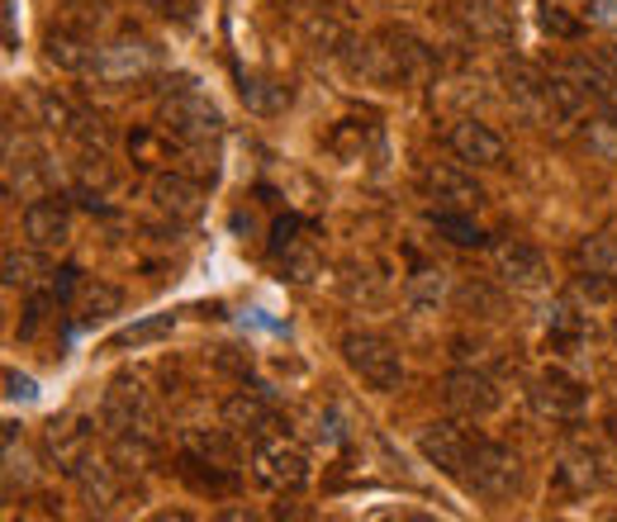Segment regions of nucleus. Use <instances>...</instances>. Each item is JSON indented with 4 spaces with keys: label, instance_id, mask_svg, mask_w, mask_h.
Instances as JSON below:
<instances>
[{
    "label": "nucleus",
    "instance_id": "nucleus-1",
    "mask_svg": "<svg viewBox=\"0 0 617 522\" xmlns=\"http://www.w3.org/2000/svg\"><path fill=\"white\" fill-rule=\"evenodd\" d=\"M157 124H162L166 138L186 142V148H205V142H214V138L223 134L219 104L209 100L205 90H195V86L166 90L162 104H157Z\"/></svg>",
    "mask_w": 617,
    "mask_h": 522
},
{
    "label": "nucleus",
    "instance_id": "nucleus-2",
    "mask_svg": "<svg viewBox=\"0 0 617 522\" xmlns=\"http://www.w3.org/2000/svg\"><path fill=\"white\" fill-rule=\"evenodd\" d=\"M157 67H162V52H157L152 38L120 34V38H110V44L96 48L90 76H96L100 86H134V82H148Z\"/></svg>",
    "mask_w": 617,
    "mask_h": 522
},
{
    "label": "nucleus",
    "instance_id": "nucleus-3",
    "mask_svg": "<svg viewBox=\"0 0 617 522\" xmlns=\"http://www.w3.org/2000/svg\"><path fill=\"white\" fill-rule=\"evenodd\" d=\"M104 423L114 437H138V442H162V413H157L152 395L134 381H114L104 395Z\"/></svg>",
    "mask_w": 617,
    "mask_h": 522
},
{
    "label": "nucleus",
    "instance_id": "nucleus-4",
    "mask_svg": "<svg viewBox=\"0 0 617 522\" xmlns=\"http://www.w3.org/2000/svg\"><path fill=\"white\" fill-rule=\"evenodd\" d=\"M343 361L351 365V375H361L375 395H395L404 385V361H399V347L385 343L375 333H347L343 337Z\"/></svg>",
    "mask_w": 617,
    "mask_h": 522
},
{
    "label": "nucleus",
    "instance_id": "nucleus-5",
    "mask_svg": "<svg viewBox=\"0 0 617 522\" xmlns=\"http://www.w3.org/2000/svg\"><path fill=\"white\" fill-rule=\"evenodd\" d=\"M252 475L267 489H305L309 485V451L285 433L261 437L252 451Z\"/></svg>",
    "mask_w": 617,
    "mask_h": 522
},
{
    "label": "nucleus",
    "instance_id": "nucleus-6",
    "mask_svg": "<svg viewBox=\"0 0 617 522\" xmlns=\"http://www.w3.org/2000/svg\"><path fill=\"white\" fill-rule=\"evenodd\" d=\"M466 485L484 494V499H514L522 485V461L518 451H508L504 442H476V456H470Z\"/></svg>",
    "mask_w": 617,
    "mask_h": 522
},
{
    "label": "nucleus",
    "instance_id": "nucleus-7",
    "mask_svg": "<svg viewBox=\"0 0 617 522\" xmlns=\"http://www.w3.org/2000/svg\"><path fill=\"white\" fill-rule=\"evenodd\" d=\"M418 451H423V461L437 465L446 480H466L470 456H476V437H470L456 418H442V423H428L423 433H418Z\"/></svg>",
    "mask_w": 617,
    "mask_h": 522
},
{
    "label": "nucleus",
    "instance_id": "nucleus-8",
    "mask_svg": "<svg viewBox=\"0 0 617 522\" xmlns=\"http://www.w3.org/2000/svg\"><path fill=\"white\" fill-rule=\"evenodd\" d=\"M528 403L536 409V418H551V423H580L584 413V385L575 381V375H566L560 365H551V371H542L528 389Z\"/></svg>",
    "mask_w": 617,
    "mask_h": 522
},
{
    "label": "nucleus",
    "instance_id": "nucleus-9",
    "mask_svg": "<svg viewBox=\"0 0 617 522\" xmlns=\"http://www.w3.org/2000/svg\"><path fill=\"white\" fill-rule=\"evenodd\" d=\"M442 399H446V409H452L456 418H490L498 403H504L498 385L484 371H470V365H461V371L446 375Z\"/></svg>",
    "mask_w": 617,
    "mask_h": 522
},
{
    "label": "nucleus",
    "instance_id": "nucleus-10",
    "mask_svg": "<svg viewBox=\"0 0 617 522\" xmlns=\"http://www.w3.org/2000/svg\"><path fill=\"white\" fill-rule=\"evenodd\" d=\"M223 427H233L247 442L275 437L281 433V413H275L271 395H257V389H238V395L223 399Z\"/></svg>",
    "mask_w": 617,
    "mask_h": 522
},
{
    "label": "nucleus",
    "instance_id": "nucleus-11",
    "mask_svg": "<svg viewBox=\"0 0 617 522\" xmlns=\"http://www.w3.org/2000/svg\"><path fill=\"white\" fill-rule=\"evenodd\" d=\"M494 266H498V276H504V285H514V290H522V295H536V290H546L551 285L546 257L528 243H498L494 247Z\"/></svg>",
    "mask_w": 617,
    "mask_h": 522
},
{
    "label": "nucleus",
    "instance_id": "nucleus-12",
    "mask_svg": "<svg viewBox=\"0 0 617 522\" xmlns=\"http://www.w3.org/2000/svg\"><path fill=\"white\" fill-rule=\"evenodd\" d=\"M24 238L38 252H58L62 243L72 238V214L58 195H38V200L24 204Z\"/></svg>",
    "mask_w": 617,
    "mask_h": 522
},
{
    "label": "nucleus",
    "instance_id": "nucleus-13",
    "mask_svg": "<svg viewBox=\"0 0 617 522\" xmlns=\"http://www.w3.org/2000/svg\"><path fill=\"white\" fill-rule=\"evenodd\" d=\"M446 142H452V152L470 166H504V157H508V142L480 120H456Z\"/></svg>",
    "mask_w": 617,
    "mask_h": 522
},
{
    "label": "nucleus",
    "instance_id": "nucleus-14",
    "mask_svg": "<svg viewBox=\"0 0 617 522\" xmlns=\"http://www.w3.org/2000/svg\"><path fill=\"white\" fill-rule=\"evenodd\" d=\"M418 186H423L428 200H437V209H476V204H484V190L476 186V176L456 172V166H446V162H432Z\"/></svg>",
    "mask_w": 617,
    "mask_h": 522
},
{
    "label": "nucleus",
    "instance_id": "nucleus-15",
    "mask_svg": "<svg viewBox=\"0 0 617 522\" xmlns=\"http://www.w3.org/2000/svg\"><path fill=\"white\" fill-rule=\"evenodd\" d=\"M152 204L162 209L166 219H200L205 186L181 172H162V176H152Z\"/></svg>",
    "mask_w": 617,
    "mask_h": 522
},
{
    "label": "nucleus",
    "instance_id": "nucleus-16",
    "mask_svg": "<svg viewBox=\"0 0 617 522\" xmlns=\"http://www.w3.org/2000/svg\"><path fill=\"white\" fill-rule=\"evenodd\" d=\"M44 447L52 456V465L76 475V465L90 456V433L76 423V418H52V423L44 427Z\"/></svg>",
    "mask_w": 617,
    "mask_h": 522
},
{
    "label": "nucleus",
    "instance_id": "nucleus-17",
    "mask_svg": "<svg viewBox=\"0 0 617 522\" xmlns=\"http://www.w3.org/2000/svg\"><path fill=\"white\" fill-rule=\"evenodd\" d=\"M72 480L82 485L86 504H90V508H100V513H104V508H110L114 499H120V465L104 461V456H96V451H90L86 461L76 465V475H72Z\"/></svg>",
    "mask_w": 617,
    "mask_h": 522
},
{
    "label": "nucleus",
    "instance_id": "nucleus-18",
    "mask_svg": "<svg viewBox=\"0 0 617 522\" xmlns=\"http://www.w3.org/2000/svg\"><path fill=\"white\" fill-rule=\"evenodd\" d=\"M96 48L100 44H90V38L76 34V29H52L48 44H44V58L52 62V67H62V72H90Z\"/></svg>",
    "mask_w": 617,
    "mask_h": 522
},
{
    "label": "nucleus",
    "instance_id": "nucleus-19",
    "mask_svg": "<svg viewBox=\"0 0 617 522\" xmlns=\"http://www.w3.org/2000/svg\"><path fill=\"white\" fill-rule=\"evenodd\" d=\"M233 427L229 433H205V427H190L186 433V451L195 465H219V470H238V447H233Z\"/></svg>",
    "mask_w": 617,
    "mask_h": 522
},
{
    "label": "nucleus",
    "instance_id": "nucleus-20",
    "mask_svg": "<svg viewBox=\"0 0 617 522\" xmlns=\"http://www.w3.org/2000/svg\"><path fill=\"white\" fill-rule=\"evenodd\" d=\"M504 86H508V96H514L522 110H546V86H551V76L546 72H536L532 62H504Z\"/></svg>",
    "mask_w": 617,
    "mask_h": 522
},
{
    "label": "nucleus",
    "instance_id": "nucleus-21",
    "mask_svg": "<svg viewBox=\"0 0 617 522\" xmlns=\"http://www.w3.org/2000/svg\"><path fill=\"white\" fill-rule=\"evenodd\" d=\"M546 333L556 347H580L589 333H594V323H589L584 309H575L570 299H556V304L546 309Z\"/></svg>",
    "mask_w": 617,
    "mask_h": 522
},
{
    "label": "nucleus",
    "instance_id": "nucleus-22",
    "mask_svg": "<svg viewBox=\"0 0 617 522\" xmlns=\"http://www.w3.org/2000/svg\"><path fill=\"white\" fill-rule=\"evenodd\" d=\"M575 266L584 271V276H603V281H617V243L608 233H594V238H584L575 247Z\"/></svg>",
    "mask_w": 617,
    "mask_h": 522
},
{
    "label": "nucleus",
    "instance_id": "nucleus-23",
    "mask_svg": "<svg viewBox=\"0 0 617 522\" xmlns=\"http://www.w3.org/2000/svg\"><path fill=\"white\" fill-rule=\"evenodd\" d=\"M124 309V290L104 281H82V299H76V319L82 323H96V319H110V313Z\"/></svg>",
    "mask_w": 617,
    "mask_h": 522
},
{
    "label": "nucleus",
    "instance_id": "nucleus-24",
    "mask_svg": "<svg viewBox=\"0 0 617 522\" xmlns=\"http://www.w3.org/2000/svg\"><path fill=\"white\" fill-rule=\"evenodd\" d=\"M176 328V313H152V319L134 323V328H120L110 337V351H128V347H148V343H162L166 333Z\"/></svg>",
    "mask_w": 617,
    "mask_h": 522
},
{
    "label": "nucleus",
    "instance_id": "nucleus-25",
    "mask_svg": "<svg viewBox=\"0 0 617 522\" xmlns=\"http://www.w3.org/2000/svg\"><path fill=\"white\" fill-rule=\"evenodd\" d=\"M432 228L456 247H480L484 233L476 228V219H466V209H432Z\"/></svg>",
    "mask_w": 617,
    "mask_h": 522
},
{
    "label": "nucleus",
    "instance_id": "nucleus-26",
    "mask_svg": "<svg viewBox=\"0 0 617 522\" xmlns=\"http://www.w3.org/2000/svg\"><path fill=\"white\" fill-rule=\"evenodd\" d=\"M446 299V271H418L409 276V304L418 313H432Z\"/></svg>",
    "mask_w": 617,
    "mask_h": 522
},
{
    "label": "nucleus",
    "instance_id": "nucleus-27",
    "mask_svg": "<svg viewBox=\"0 0 617 522\" xmlns=\"http://www.w3.org/2000/svg\"><path fill=\"white\" fill-rule=\"evenodd\" d=\"M281 261H285V276H291V281H299V285H309L313 276H319V271H323V261H319V252H313V247L309 243H291V247H285V252H281Z\"/></svg>",
    "mask_w": 617,
    "mask_h": 522
},
{
    "label": "nucleus",
    "instance_id": "nucleus-28",
    "mask_svg": "<svg viewBox=\"0 0 617 522\" xmlns=\"http://www.w3.org/2000/svg\"><path fill=\"white\" fill-rule=\"evenodd\" d=\"M584 142L599 162H613L617 166V124L613 120H589L584 124Z\"/></svg>",
    "mask_w": 617,
    "mask_h": 522
},
{
    "label": "nucleus",
    "instance_id": "nucleus-29",
    "mask_svg": "<svg viewBox=\"0 0 617 522\" xmlns=\"http://www.w3.org/2000/svg\"><path fill=\"white\" fill-rule=\"evenodd\" d=\"M466 15H470V24H476V34L508 38V15L498 10V0H476V5H470Z\"/></svg>",
    "mask_w": 617,
    "mask_h": 522
},
{
    "label": "nucleus",
    "instance_id": "nucleus-30",
    "mask_svg": "<svg viewBox=\"0 0 617 522\" xmlns=\"http://www.w3.org/2000/svg\"><path fill=\"white\" fill-rule=\"evenodd\" d=\"M38 271H44V257H38V247H34V252H15V247L5 252V285H34Z\"/></svg>",
    "mask_w": 617,
    "mask_h": 522
},
{
    "label": "nucleus",
    "instance_id": "nucleus-31",
    "mask_svg": "<svg viewBox=\"0 0 617 522\" xmlns=\"http://www.w3.org/2000/svg\"><path fill=\"white\" fill-rule=\"evenodd\" d=\"M243 100L252 104L257 114H271V110H281L285 104V90L271 86V82H243Z\"/></svg>",
    "mask_w": 617,
    "mask_h": 522
},
{
    "label": "nucleus",
    "instance_id": "nucleus-32",
    "mask_svg": "<svg viewBox=\"0 0 617 522\" xmlns=\"http://www.w3.org/2000/svg\"><path fill=\"white\" fill-rule=\"evenodd\" d=\"M536 24H542L546 34H556V38H580V20H570L566 10L551 5V0L542 5V15H536Z\"/></svg>",
    "mask_w": 617,
    "mask_h": 522
},
{
    "label": "nucleus",
    "instance_id": "nucleus-33",
    "mask_svg": "<svg viewBox=\"0 0 617 522\" xmlns=\"http://www.w3.org/2000/svg\"><path fill=\"white\" fill-rule=\"evenodd\" d=\"M5 399H10V403H34V399H38V385H34V375L5 371Z\"/></svg>",
    "mask_w": 617,
    "mask_h": 522
},
{
    "label": "nucleus",
    "instance_id": "nucleus-34",
    "mask_svg": "<svg viewBox=\"0 0 617 522\" xmlns=\"http://www.w3.org/2000/svg\"><path fill=\"white\" fill-rule=\"evenodd\" d=\"M589 24L594 29H603V34H617V0H589Z\"/></svg>",
    "mask_w": 617,
    "mask_h": 522
},
{
    "label": "nucleus",
    "instance_id": "nucleus-35",
    "mask_svg": "<svg viewBox=\"0 0 617 522\" xmlns=\"http://www.w3.org/2000/svg\"><path fill=\"white\" fill-rule=\"evenodd\" d=\"M603 67H608V72L617 76V44H613V48H603Z\"/></svg>",
    "mask_w": 617,
    "mask_h": 522
},
{
    "label": "nucleus",
    "instance_id": "nucleus-36",
    "mask_svg": "<svg viewBox=\"0 0 617 522\" xmlns=\"http://www.w3.org/2000/svg\"><path fill=\"white\" fill-rule=\"evenodd\" d=\"M608 437L617 442V413H608Z\"/></svg>",
    "mask_w": 617,
    "mask_h": 522
},
{
    "label": "nucleus",
    "instance_id": "nucleus-37",
    "mask_svg": "<svg viewBox=\"0 0 617 522\" xmlns=\"http://www.w3.org/2000/svg\"><path fill=\"white\" fill-rule=\"evenodd\" d=\"M613 343H617V319H613Z\"/></svg>",
    "mask_w": 617,
    "mask_h": 522
}]
</instances>
